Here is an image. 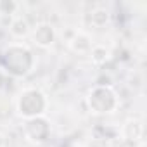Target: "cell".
I'll return each mask as SVG.
<instances>
[{
	"label": "cell",
	"instance_id": "3",
	"mask_svg": "<svg viewBox=\"0 0 147 147\" xmlns=\"http://www.w3.org/2000/svg\"><path fill=\"white\" fill-rule=\"evenodd\" d=\"M88 104L94 113L109 114L118 107V97L111 87H95L88 95Z\"/></svg>",
	"mask_w": 147,
	"mask_h": 147
},
{
	"label": "cell",
	"instance_id": "6",
	"mask_svg": "<svg viewBox=\"0 0 147 147\" xmlns=\"http://www.w3.org/2000/svg\"><path fill=\"white\" fill-rule=\"evenodd\" d=\"M69 47L78 52V54H87L92 50V42H90V36L85 35V33H76L69 40Z\"/></svg>",
	"mask_w": 147,
	"mask_h": 147
},
{
	"label": "cell",
	"instance_id": "9",
	"mask_svg": "<svg viewBox=\"0 0 147 147\" xmlns=\"http://www.w3.org/2000/svg\"><path fill=\"white\" fill-rule=\"evenodd\" d=\"M109 49H106L104 45H95V47H92V50H90V57H92V62L94 64H97V66H100V64H104L107 59H109Z\"/></svg>",
	"mask_w": 147,
	"mask_h": 147
},
{
	"label": "cell",
	"instance_id": "2",
	"mask_svg": "<svg viewBox=\"0 0 147 147\" xmlns=\"http://www.w3.org/2000/svg\"><path fill=\"white\" fill-rule=\"evenodd\" d=\"M47 109V97L36 90V88H26L21 92L19 99H18V111L21 116L31 119V118H38L45 113Z\"/></svg>",
	"mask_w": 147,
	"mask_h": 147
},
{
	"label": "cell",
	"instance_id": "10",
	"mask_svg": "<svg viewBox=\"0 0 147 147\" xmlns=\"http://www.w3.org/2000/svg\"><path fill=\"white\" fill-rule=\"evenodd\" d=\"M107 19H109V14H107V11H104V9H97V11L92 12V23H94L95 26H104V24L107 23Z\"/></svg>",
	"mask_w": 147,
	"mask_h": 147
},
{
	"label": "cell",
	"instance_id": "1",
	"mask_svg": "<svg viewBox=\"0 0 147 147\" xmlns=\"http://www.w3.org/2000/svg\"><path fill=\"white\" fill-rule=\"evenodd\" d=\"M4 62H5L7 73H11L12 76H24L33 67V55L28 47L14 43L5 49Z\"/></svg>",
	"mask_w": 147,
	"mask_h": 147
},
{
	"label": "cell",
	"instance_id": "5",
	"mask_svg": "<svg viewBox=\"0 0 147 147\" xmlns=\"http://www.w3.org/2000/svg\"><path fill=\"white\" fill-rule=\"evenodd\" d=\"M33 40L40 47H49L55 40V30L47 23H40L33 31Z\"/></svg>",
	"mask_w": 147,
	"mask_h": 147
},
{
	"label": "cell",
	"instance_id": "7",
	"mask_svg": "<svg viewBox=\"0 0 147 147\" xmlns=\"http://www.w3.org/2000/svg\"><path fill=\"white\" fill-rule=\"evenodd\" d=\"M125 137L128 138V140H138L140 137H142V133H144V125H142V121L140 119H130L126 125H125Z\"/></svg>",
	"mask_w": 147,
	"mask_h": 147
},
{
	"label": "cell",
	"instance_id": "4",
	"mask_svg": "<svg viewBox=\"0 0 147 147\" xmlns=\"http://www.w3.org/2000/svg\"><path fill=\"white\" fill-rule=\"evenodd\" d=\"M24 133H26V138L33 144H42L49 138L50 135V125L45 118L38 116V118H31L28 119L26 126H24Z\"/></svg>",
	"mask_w": 147,
	"mask_h": 147
},
{
	"label": "cell",
	"instance_id": "8",
	"mask_svg": "<svg viewBox=\"0 0 147 147\" xmlns=\"http://www.w3.org/2000/svg\"><path fill=\"white\" fill-rule=\"evenodd\" d=\"M28 31H30V26H28V23H26L24 18H14L12 19V23H11V33L14 36H18V38L26 36Z\"/></svg>",
	"mask_w": 147,
	"mask_h": 147
}]
</instances>
